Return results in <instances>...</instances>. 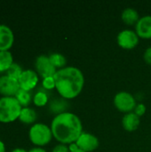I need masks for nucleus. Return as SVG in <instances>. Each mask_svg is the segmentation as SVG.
<instances>
[{
	"instance_id": "20e7f679",
	"label": "nucleus",
	"mask_w": 151,
	"mask_h": 152,
	"mask_svg": "<svg viewBox=\"0 0 151 152\" xmlns=\"http://www.w3.org/2000/svg\"><path fill=\"white\" fill-rule=\"evenodd\" d=\"M51 127L43 123H35L28 130L29 141L36 147H44L47 145L53 139Z\"/></svg>"
},
{
	"instance_id": "4be33fe9",
	"label": "nucleus",
	"mask_w": 151,
	"mask_h": 152,
	"mask_svg": "<svg viewBox=\"0 0 151 152\" xmlns=\"http://www.w3.org/2000/svg\"><path fill=\"white\" fill-rule=\"evenodd\" d=\"M42 88L46 91H50L55 88V80L53 77H49L43 78L42 80Z\"/></svg>"
},
{
	"instance_id": "9d476101",
	"label": "nucleus",
	"mask_w": 151,
	"mask_h": 152,
	"mask_svg": "<svg viewBox=\"0 0 151 152\" xmlns=\"http://www.w3.org/2000/svg\"><path fill=\"white\" fill-rule=\"evenodd\" d=\"M76 144L83 151L92 152L99 147V140L95 135L83 132L76 142Z\"/></svg>"
},
{
	"instance_id": "ddd939ff",
	"label": "nucleus",
	"mask_w": 151,
	"mask_h": 152,
	"mask_svg": "<svg viewBox=\"0 0 151 152\" xmlns=\"http://www.w3.org/2000/svg\"><path fill=\"white\" fill-rule=\"evenodd\" d=\"M140 117H138L134 112L126 113L122 119V126L125 130L128 132L135 131L140 126Z\"/></svg>"
},
{
	"instance_id": "a878e982",
	"label": "nucleus",
	"mask_w": 151,
	"mask_h": 152,
	"mask_svg": "<svg viewBox=\"0 0 151 152\" xmlns=\"http://www.w3.org/2000/svg\"><path fill=\"white\" fill-rule=\"evenodd\" d=\"M28 152H47L45 150H44L43 148H40V147H35V148H32L30 149L29 151H28Z\"/></svg>"
},
{
	"instance_id": "39448f33",
	"label": "nucleus",
	"mask_w": 151,
	"mask_h": 152,
	"mask_svg": "<svg viewBox=\"0 0 151 152\" xmlns=\"http://www.w3.org/2000/svg\"><path fill=\"white\" fill-rule=\"evenodd\" d=\"M114 105L121 112H133L136 107L135 98L127 92H119L114 97Z\"/></svg>"
},
{
	"instance_id": "aec40b11",
	"label": "nucleus",
	"mask_w": 151,
	"mask_h": 152,
	"mask_svg": "<svg viewBox=\"0 0 151 152\" xmlns=\"http://www.w3.org/2000/svg\"><path fill=\"white\" fill-rule=\"evenodd\" d=\"M49 59L50 61L52 62V64L53 65V67L57 69H61L63 68H65L66 63H67V60L65 58V56L61 53H53L52 54L49 55Z\"/></svg>"
},
{
	"instance_id": "cd10ccee",
	"label": "nucleus",
	"mask_w": 151,
	"mask_h": 152,
	"mask_svg": "<svg viewBox=\"0 0 151 152\" xmlns=\"http://www.w3.org/2000/svg\"><path fill=\"white\" fill-rule=\"evenodd\" d=\"M11 152H28L26 150L22 149V148H16V149H13Z\"/></svg>"
},
{
	"instance_id": "4468645a",
	"label": "nucleus",
	"mask_w": 151,
	"mask_h": 152,
	"mask_svg": "<svg viewBox=\"0 0 151 152\" xmlns=\"http://www.w3.org/2000/svg\"><path fill=\"white\" fill-rule=\"evenodd\" d=\"M69 102L66 99L61 97V98H55L53 100H52L49 103V110L55 114V116L68 112V109H69Z\"/></svg>"
},
{
	"instance_id": "6e6552de",
	"label": "nucleus",
	"mask_w": 151,
	"mask_h": 152,
	"mask_svg": "<svg viewBox=\"0 0 151 152\" xmlns=\"http://www.w3.org/2000/svg\"><path fill=\"white\" fill-rule=\"evenodd\" d=\"M20 88L25 91L31 92L34 90L38 82H39V76L33 69H24L22 74L18 79Z\"/></svg>"
},
{
	"instance_id": "393cba45",
	"label": "nucleus",
	"mask_w": 151,
	"mask_h": 152,
	"mask_svg": "<svg viewBox=\"0 0 151 152\" xmlns=\"http://www.w3.org/2000/svg\"><path fill=\"white\" fill-rule=\"evenodd\" d=\"M143 58L144 61H146V63H148L149 65H151V46L148 47L143 54Z\"/></svg>"
},
{
	"instance_id": "bb28decb",
	"label": "nucleus",
	"mask_w": 151,
	"mask_h": 152,
	"mask_svg": "<svg viewBox=\"0 0 151 152\" xmlns=\"http://www.w3.org/2000/svg\"><path fill=\"white\" fill-rule=\"evenodd\" d=\"M0 152H5V145L1 140H0Z\"/></svg>"
},
{
	"instance_id": "6ab92c4d",
	"label": "nucleus",
	"mask_w": 151,
	"mask_h": 152,
	"mask_svg": "<svg viewBox=\"0 0 151 152\" xmlns=\"http://www.w3.org/2000/svg\"><path fill=\"white\" fill-rule=\"evenodd\" d=\"M14 97L16 98V100L18 101V102L20 104V106L22 108L28 107V105L31 103V102L33 100V95H32L31 92L25 91L22 89H20Z\"/></svg>"
},
{
	"instance_id": "dca6fc26",
	"label": "nucleus",
	"mask_w": 151,
	"mask_h": 152,
	"mask_svg": "<svg viewBox=\"0 0 151 152\" xmlns=\"http://www.w3.org/2000/svg\"><path fill=\"white\" fill-rule=\"evenodd\" d=\"M14 63L12 53L10 51L0 52V73L5 74L10 67Z\"/></svg>"
},
{
	"instance_id": "9b49d317",
	"label": "nucleus",
	"mask_w": 151,
	"mask_h": 152,
	"mask_svg": "<svg viewBox=\"0 0 151 152\" xmlns=\"http://www.w3.org/2000/svg\"><path fill=\"white\" fill-rule=\"evenodd\" d=\"M14 43V34L8 26L0 24V52L10 51Z\"/></svg>"
},
{
	"instance_id": "b1692460",
	"label": "nucleus",
	"mask_w": 151,
	"mask_h": 152,
	"mask_svg": "<svg viewBox=\"0 0 151 152\" xmlns=\"http://www.w3.org/2000/svg\"><path fill=\"white\" fill-rule=\"evenodd\" d=\"M52 152H70V151H69V147H68L67 145L60 143V144L56 145V146L53 149Z\"/></svg>"
},
{
	"instance_id": "1a4fd4ad",
	"label": "nucleus",
	"mask_w": 151,
	"mask_h": 152,
	"mask_svg": "<svg viewBox=\"0 0 151 152\" xmlns=\"http://www.w3.org/2000/svg\"><path fill=\"white\" fill-rule=\"evenodd\" d=\"M117 40L120 47L130 50L134 48L138 45L139 37L135 31L131 29H125L118 33Z\"/></svg>"
},
{
	"instance_id": "f257e3e1",
	"label": "nucleus",
	"mask_w": 151,
	"mask_h": 152,
	"mask_svg": "<svg viewBox=\"0 0 151 152\" xmlns=\"http://www.w3.org/2000/svg\"><path fill=\"white\" fill-rule=\"evenodd\" d=\"M50 127L53 138L65 145L75 143L83 133L80 118L71 112H65L55 116Z\"/></svg>"
},
{
	"instance_id": "0eeeda50",
	"label": "nucleus",
	"mask_w": 151,
	"mask_h": 152,
	"mask_svg": "<svg viewBox=\"0 0 151 152\" xmlns=\"http://www.w3.org/2000/svg\"><path fill=\"white\" fill-rule=\"evenodd\" d=\"M20 89L18 80L5 74L0 76V95L2 97H14Z\"/></svg>"
},
{
	"instance_id": "a211bd4d",
	"label": "nucleus",
	"mask_w": 151,
	"mask_h": 152,
	"mask_svg": "<svg viewBox=\"0 0 151 152\" xmlns=\"http://www.w3.org/2000/svg\"><path fill=\"white\" fill-rule=\"evenodd\" d=\"M32 102L36 107L45 106L49 102V94H47V91L44 90V88L36 91L33 95Z\"/></svg>"
},
{
	"instance_id": "423d86ee",
	"label": "nucleus",
	"mask_w": 151,
	"mask_h": 152,
	"mask_svg": "<svg viewBox=\"0 0 151 152\" xmlns=\"http://www.w3.org/2000/svg\"><path fill=\"white\" fill-rule=\"evenodd\" d=\"M35 69H36V72L42 78L54 77V75L57 72V69L53 67V65L50 61L49 56L44 54L36 57L35 61Z\"/></svg>"
},
{
	"instance_id": "c85d7f7f",
	"label": "nucleus",
	"mask_w": 151,
	"mask_h": 152,
	"mask_svg": "<svg viewBox=\"0 0 151 152\" xmlns=\"http://www.w3.org/2000/svg\"><path fill=\"white\" fill-rule=\"evenodd\" d=\"M70 152H85V151H83L82 150H80V149L78 148L77 150H76V151H70Z\"/></svg>"
},
{
	"instance_id": "2eb2a0df",
	"label": "nucleus",
	"mask_w": 151,
	"mask_h": 152,
	"mask_svg": "<svg viewBox=\"0 0 151 152\" xmlns=\"http://www.w3.org/2000/svg\"><path fill=\"white\" fill-rule=\"evenodd\" d=\"M37 115L35 110L29 107H25L21 109L19 121H20L22 124L25 125H34L36 120Z\"/></svg>"
},
{
	"instance_id": "f03ea898",
	"label": "nucleus",
	"mask_w": 151,
	"mask_h": 152,
	"mask_svg": "<svg viewBox=\"0 0 151 152\" xmlns=\"http://www.w3.org/2000/svg\"><path fill=\"white\" fill-rule=\"evenodd\" d=\"M53 77L55 80V89L61 97L66 100L78 96L85 85L83 73L76 67H65L58 69Z\"/></svg>"
},
{
	"instance_id": "f8f14e48",
	"label": "nucleus",
	"mask_w": 151,
	"mask_h": 152,
	"mask_svg": "<svg viewBox=\"0 0 151 152\" xmlns=\"http://www.w3.org/2000/svg\"><path fill=\"white\" fill-rule=\"evenodd\" d=\"M135 32L139 37L144 39L151 38V15L140 18L135 25Z\"/></svg>"
},
{
	"instance_id": "f3484780",
	"label": "nucleus",
	"mask_w": 151,
	"mask_h": 152,
	"mask_svg": "<svg viewBox=\"0 0 151 152\" xmlns=\"http://www.w3.org/2000/svg\"><path fill=\"white\" fill-rule=\"evenodd\" d=\"M121 18H122V20L127 25H133V24L136 25V23L140 20L138 12L135 9L131 8V7L125 8L122 12Z\"/></svg>"
},
{
	"instance_id": "5701e85b",
	"label": "nucleus",
	"mask_w": 151,
	"mask_h": 152,
	"mask_svg": "<svg viewBox=\"0 0 151 152\" xmlns=\"http://www.w3.org/2000/svg\"><path fill=\"white\" fill-rule=\"evenodd\" d=\"M146 112V106L143 103H139L136 105L135 109H134V113L138 116V117H142L145 114Z\"/></svg>"
},
{
	"instance_id": "7ed1b4c3",
	"label": "nucleus",
	"mask_w": 151,
	"mask_h": 152,
	"mask_svg": "<svg viewBox=\"0 0 151 152\" xmlns=\"http://www.w3.org/2000/svg\"><path fill=\"white\" fill-rule=\"evenodd\" d=\"M22 107L15 97L0 98V123L10 124L19 119Z\"/></svg>"
},
{
	"instance_id": "412c9836",
	"label": "nucleus",
	"mask_w": 151,
	"mask_h": 152,
	"mask_svg": "<svg viewBox=\"0 0 151 152\" xmlns=\"http://www.w3.org/2000/svg\"><path fill=\"white\" fill-rule=\"evenodd\" d=\"M24 69H22V68L20 67V64L14 62L11 67L10 69L7 70V72L5 73V75H7L8 77H12V78H14L16 80L19 79V77H20V75L22 74Z\"/></svg>"
}]
</instances>
